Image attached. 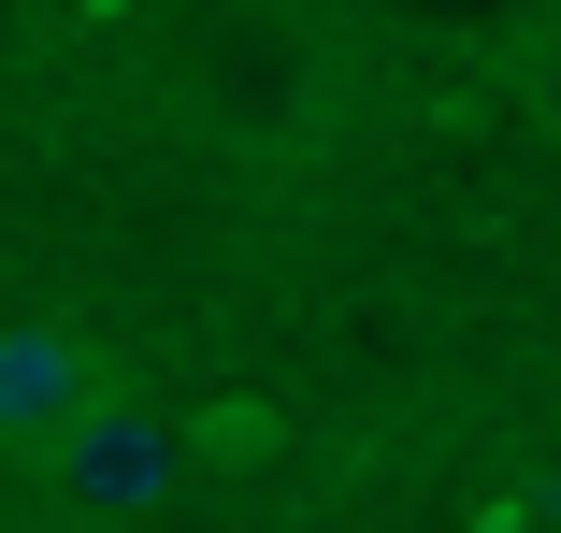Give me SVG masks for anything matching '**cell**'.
<instances>
[{"mask_svg": "<svg viewBox=\"0 0 561 533\" xmlns=\"http://www.w3.org/2000/svg\"><path fill=\"white\" fill-rule=\"evenodd\" d=\"M159 131L231 159V173H302L346 145V101H360V30L331 0H187L145 58Z\"/></svg>", "mask_w": 561, "mask_h": 533, "instance_id": "obj_1", "label": "cell"}, {"mask_svg": "<svg viewBox=\"0 0 561 533\" xmlns=\"http://www.w3.org/2000/svg\"><path fill=\"white\" fill-rule=\"evenodd\" d=\"M101 389H116V347L87 317H0V462H44Z\"/></svg>", "mask_w": 561, "mask_h": 533, "instance_id": "obj_3", "label": "cell"}, {"mask_svg": "<svg viewBox=\"0 0 561 533\" xmlns=\"http://www.w3.org/2000/svg\"><path fill=\"white\" fill-rule=\"evenodd\" d=\"M504 101L561 145V30H547V15H518V44H504Z\"/></svg>", "mask_w": 561, "mask_h": 533, "instance_id": "obj_4", "label": "cell"}, {"mask_svg": "<svg viewBox=\"0 0 561 533\" xmlns=\"http://www.w3.org/2000/svg\"><path fill=\"white\" fill-rule=\"evenodd\" d=\"M533 15H547V30H561V0H533Z\"/></svg>", "mask_w": 561, "mask_h": 533, "instance_id": "obj_6", "label": "cell"}, {"mask_svg": "<svg viewBox=\"0 0 561 533\" xmlns=\"http://www.w3.org/2000/svg\"><path fill=\"white\" fill-rule=\"evenodd\" d=\"M187 476H202V433H187L173 404H145L130 375H116V389H101L72 433L44 447V504L87 519V533H101V519H173Z\"/></svg>", "mask_w": 561, "mask_h": 533, "instance_id": "obj_2", "label": "cell"}, {"mask_svg": "<svg viewBox=\"0 0 561 533\" xmlns=\"http://www.w3.org/2000/svg\"><path fill=\"white\" fill-rule=\"evenodd\" d=\"M87 15H101V30H130V15H145V0H87Z\"/></svg>", "mask_w": 561, "mask_h": 533, "instance_id": "obj_5", "label": "cell"}]
</instances>
